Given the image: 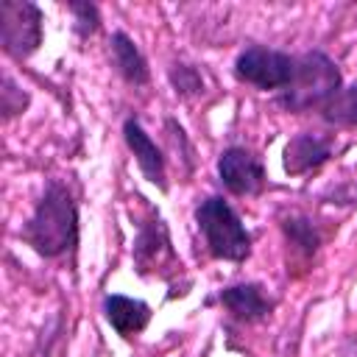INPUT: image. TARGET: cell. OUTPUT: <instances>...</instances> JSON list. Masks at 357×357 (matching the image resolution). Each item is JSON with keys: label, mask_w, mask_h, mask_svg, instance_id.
Listing matches in <instances>:
<instances>
[{"label": "cell", "mask_w": 357, "mask_h": 357, "mask_svg": "<svg viewBox=\"0 0 357 357\" xmlns=\"http://www.w3.org/2000/svg\"><path fill=\"white\" fill-rule=\"evenodd\" d=\"M22 240L42 257H61L78 243V209L70 190L59 181L45 187L31 220L22 226Z\"/></svg>", "instance_id": "cell-1"}, {"label": "cell", "mask_w": 357, "mask_h": 357, "mask_svg": "<svg viewBox=\"0 0 357 357\" xmlns=\"http://www.w3.org/2000/svg\"><path fill=\"white\" fill-rule=\"evenodd\" d=\"M337 92H340V73L335 61L321 50H310L296 59V73L290 84L279 92L276 103L284 112H307L312 106L321 109Z\"/></svg>", "instance_id": "cell-2"}, {"label": "cell", "mask_w": 357, "mask_h": 357, "mask_svg": "<svg viewBox=\"0 0 357 357\" xmlns=\"http://www.w3.org/2000/svg\"><path fill=\"white\" fill-rule=\"evenodd\" d=\"M195 220H198V229H201L212 257L229 259V262H243L251 254L248 229L243 226L237 212L220 195L204 198L195 209Z\"/></svg>", "instance_id": "cell-3"}, {"label": "cell", "mask_w": 357, "mask_h": 357, "mask_svg": "<svg viewBox=\"0 0 357 357\" xmlns=\"http://www.w3.org/2000/svg\"><path fill=\"white\" fill-rule=\"evenodd\" d=\"M296 73V59L262 45L245 47L234 61V75L257 89H284Z\"/></svg>", "instance_id": "cell-4"}, {"label": "cell", "mask_w": 357, "mask_h": 357, "mask_svg": "<svg viewBox=\"0 0 357 357\" xmlns=\"http://www.w3.org/2000/svg\"><path fill=\"white\" fill-rule=\"evenodd\" d=\"M0 42L14 59L31 56L42 42V11L25 0L0 3Z\"/></svg>", "instance_id": "cell-5"}, {"label": "cell", "mask_w": 357, "mask_h": 357, "mask_svg": "<svg viewBox=\"0 0 357 357\" xmlns=\"http://www.w3.org/2000/svg\"><path fill=\"white\" fill-rule=\"evenodd\" d=\"M134 262L139 273H159V276H170L181 268L173 245H170V234L165 220L151 212V220L142 223L137 240H134Z\"/></svg>", "instance_id": "cell-6"}, {"label": "cell", "mask_w": 357, "mask_h": 357, "mask_svg": "<svg viewBox=\"0 0 357 357\" xmlns=\"http://www.w3.org/2000/svg\"><path fill=\"white\" fill-rule=\"evenodd\" d=\"M218 176L234 195H259L265 190V167L245 148H226L218 159Z\"/></svg>", "instance_id": "cell-7"}, {"label": "cell", "mask_w": 357, "mask_h": 357, "mask_svg": "<svg viewBox=\"0 0 357 357\" xmlns=\"http://www.w3.org/2000/svg\"><path fill=\"white\" fill-rule=\"evenodd\" d=\"M218 301L237 318V321H262L273 312L276 301L265 293L262 284L257 282H245V284H231V287H223L218 293Z\"/></svg>", "instance_id": "cell-8"}, {"label": "cell", "mask_w": 357, "mask_h": 357, "mask_svg": "<svg viewBox=\"0 0 357 357\" xmlns=\"http://www.w3.org/2000/svg\"><path fill=\"white\" fill-rule=\"evenodd\" d=\"M123 137H126V142H128V148H131V153H134V159H137L142 176H145L151 184H156L159 190H167L165 156H162V151L156 148V142L148 137V131L139 126V120L128 117V120L123 123Z\"/></svg>", "instance_id": "cell-9"}, {"label": "cell", "mask_w": 357, "mask_h": 357, "mask_svg": "<svg viewBox=\"0 0 357 357\" xmlns=\"http://www.w3.org/2000/svg\"><path fill=\"white\" fill-rule=\"evenodd\" d=\"M332 156V142L318 134H296L284 145V173L301 176L310 170H318Z\"/></svg>", "instance_id": "cell-10"}, {"label": "cell", "mask_w": 357, "mask_h": 357, "mask_svg": "<svg viewBox=\"0 0 357 357\" xmlns=\"http://www.w3.org/2000/svg\"><path fill=\"white\" fill-rule=\"evenodd\" d=\"M103 312H106V321L123 337H131V335L142 332L148 326V321H151V307L145 301L128 298V296H106Z\"/></svg>", "instance_id": "cell-11"}, {"label": "cell", "mask_w": 357, "mask_h": 357, "mask_svg": "<svg viewBox=\"0 0 357 357\" xmlns=\"http://www.w3.org/2000/svg\"><path fill=\"white\" fill-rule=\"evenodd\" d=\"M112 56H114V67L117 73L128 81V84H148V61L139 53V47L128 39V33L117 31L112 33Z\"/></svg>", "instance_id": "cell-12"}, {"label": "cell", "mask_w": 357, "mask_h": 357, "mask_svg": "<svg viewBox=\"0 0 357 357\" xmlns=\"http://www.w3.org/2000/svg\"><path fill=\"white\" fill-rule=\"evenodd\" d=\"M282 229H284V237H287V243L293 245V251L301 254L304 259H310V257L318 251L321 234H318V229L312 226V220L298 218V215H290V218L282 220Z\"/></svg>", "instance_id": "cell-13"}, {"label": "cell", "mask_w": 357, "mask_h": 357, "mask_svg": "<svg viewBox=\"0 0 357 357\" xmlns=\"http://www.w3.org/2000/svg\"><path fill=\"white\" fill-rule=\"evenodd\" d=\"M321 114L326 123H335V126H357V84L354 86H346L340 89L335 98H329L324 106H321Z\"/></svg>", "instance_id": "cell-14"}, {"label": "cell", "mask_w": 357, "mask_h": 357, "mask_svg": "<svg viewBox=\"0 0 357 357\" xmlns=\"http://www.w3.org/2000/svg\"><path fill=\"white\" fill-rule=\"evenodd\" d=\"M170 81H173L176 92L184 95V98L204 92V78H201V73H198L195 67H190V64H173V67H170Z\"/></svg>", "instance_id": "cell-15"}, {"label": "cell", "mask_w": 357, "mask_h": 357, "mask_svg": "<svg viewBox=\"0 0 357 357\" xmlns=\"http://www.w3.org/2000/svg\"><path fill=\"white\" fill-rule=\"evenodd\" d=\"M25 106H28V95L6 75V78H3V114H6V117H14V114H20Z\"/></svg>", "instance_id": "cell-16"}, {"label": "cell", "mask_w": 357, "mask_h": 357, "mask_svg": "<svg viewBox=\"0 0 357 357\" xmlns=\"http://www.w3.org/2000/svg\"><path fill=\"white\" fill-rule=\"evenodd\" d=\"M70 11L75 14V28L81 36H89L98 31V8L92 3H70Z\"/></svg>", "instance_id": "cell-17"}]
</instances>
